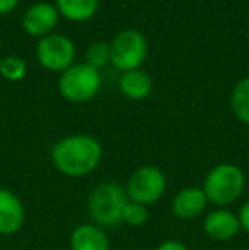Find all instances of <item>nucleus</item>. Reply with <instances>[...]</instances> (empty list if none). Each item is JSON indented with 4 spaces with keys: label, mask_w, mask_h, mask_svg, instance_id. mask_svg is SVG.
Here are the masks:
<instances>
[{
    "label": "nucleus",
    "mask_w": 249,
    "mask_h": 250,
    "mask_svg": "<svg viewBox=\"0 0 249 250\" xmlns=\"http://www.w3.org/2000/svg\"><path fill=\"white\" fill-rule=\"evenodd\" d=\"M103 146L94 136L72 135L55 143L51 160L57 170L68 177L87 175L101 164Z\"/></svg>",
    "instance_id": "1"
},
{
    "label": "nucleus",
    "mask_w": 249,
    "mask_h": 250,
    "mask_svg": "<svg viewBox=\"0 0 249 250\" xmlns=\"http://www.w3.org/2000/svg\"><path fill=\"white\" fill-rule=\"evenodd\" d=\"M128 203L125 189L116 182H103L92 189L89 198V213L97 227H116L123 221Z\"/></svg>",
    "instance_id": "2"
},
{
    "label": "nucleus",
    "mask_w": 249,
    "mask_h": 250,
    "mask_svg": "<svg viewBox=\"0 0 249 250\" xmlns=\"http://www.w3.org/2000/svg\"><path fill=\"white\" fill-rule=\"evenodd\" d=\"M244 191V174L234 164H220L208 172L203 182L206 199L219 206L234 203Z\"/></svg>",
    "instance_id": "3"
},
{
    "label": "nucleus",
    "mask_w": 249,
    "mask_h": 250,
    "mask_svg": "<svg viewBox=\"0 0 249 250\" xmlns=\"http://www.w3.org/2000/svg\"><path fill=\"white\" fill-rule=\"evenodd\" d=\"M99 72L84 63L72 65L58 79V90L70 102H86L92 99L99 92Z\"/></svg>",
    "instance_id": "4"
},
{
    "label": "nucleus",
    "mask_w": 249,
    "mask_h": 250,
    "mask_svg": "<svg viewBox=\"0 0 249 250\" xmlns=\"http://www.w3.org/2000/svg\"><path fill=\"white\" fill-rule=\"evenodd\" d=\"M147 56V40L140 31L125 29L111 43V63L121 72L140 68Z\"/></svg>",
    "instance_id": "5"
},
{
    "label": "nucleus",
    "mask_w": 249,
    "mask_h": 250,
    "mask_svg": "<svg viewBox=\"0 0 249 250\" xmlns=\"http://www.w3.org/2000/svg\"><path fill=\"white\" fill-rule=\"evenodd\" d=\"M167 189V181L162 170L157 167H140L138 170L133 172L130 177L128 186H126V196L130 201H135L140 204L156 203L164 196Z\"/></svg>",
    "instance_id": "6"
},
{
    "label": "nucleus",
    "mask_w": 249,
    "mask_h": 250,
    "mask_svg": "<svg viewBox=\"0 0 249 250\" xmlns=\"http://www.w3.org/2000/svg\"><path fill=\"white\" fill-rule=\"evenodd\" d=\"M38 62L43 68L50 72H65L73 65L75 60V44L63 34L51 33L45 36L36 44Z\"/></svg>",
    "instance_id": "7"
},
{
    "label": "nucleus",
    "mask_w": 249,
    "mask_h": 250,
    "mask_svg": "<svg viewBox=\"0 0 249 250\" xmlns=\"http://www.w3.org/2000/svg\"><path fill=\"white\" fill-rule=\"evenodd\" d=\"M58 10L51 3H34L33 7L26 10L23 17V27L29 36L34 38H45L50 36L51 31L58 24Z\"/></svg>",
    "instance_id": "8"
},
{
    "label": "nucleus",
    "mask_w": 249,
    "mask_h": 250,
    "mask_svg": "<svg viewBox=\"0 0 249 250\" xmlns=\"http://www.w3.org/2000/svg\"><path fill=\"white\" fill-rule=\"evenodd\" d=\"M203 230L212 240L226 242L234 238L241 230L239 218L227 209H217L206 216L203 223Z\"/></svg>",
    "instance_id": "9"
},
{
    "label": "nucleus",
    "mask_w": 249,
    "mask_h": 250,
    "mask_svg": "<svg viewBox=\"0 0 249 250\" xmlns=\"http://www.w3.org/2000/svg\"><path fill=\"white\" fill-rule=\"evenodd\" d=\"M24 208L9 189H0V235H12L23 227Z\"/></svg>",
    "instance_id": "10"
},
{
    "label": "nucleus",
    "mask_w": 249,
    "mask_h": 250,
    "mask_svg": "<svg viewBox=\"0 0 249 250\" xmlns=\"http://www.w3.org/2000/svg\"><path fill=\"white\" fill-rule=\"evenodd\" d=\"M70 247L72 250H110V238L96 223H86L73 230Z\"/></svg>",
    "instance_id": "11"
},
{
    "label": "nucleus",
    "mask_w": 249,
    "mask_h": 250,
    "mask_svg": "<svg viewBox=\"0 0 249 250\" xmlns=\"http://www.w3.org/2000/svg\"><path fill=\"white\" fill-rule=\"evenodd\" d=\"M206 203H208V199H206L203 189H183L181 192H178L173 201V213L178 218L191 220V218H196L198 214H202L205 211Z\"/></svg>",
    "instance_id": "12"
},
{
    "label": "nucleus",
    "mask_w": 249,
    "mask_h": 250,
    "mask_svg": "<svg viewBox=\"0 0 249 250\" xmlns=\"http://www.w3.org/2000/svg\"><path fill=\"white\" fill-rule=\"evenodd\" d=\"M120 90L132 101H142L152 92V79L147 72L136 68L123 72L120 77Z\"/></svg>",
    "instance_id": "13"
},
{
    "label": "nucleus",
    "mask_w": 249,
    "mask_h": 250,
    "mask_svg": "<svg viewBox=\"0 0 249 250\" xmlns=\"http://www.w3.org/2000/svg\"><path fill=\"white\" fill-rule=\"evenodd\" d=\"M57 10L65 19L82 22L96 16L99 0H57Z\"/></svg>",
    "instance_id": "14"
},
{
    "label": "nucleus",
    "mask_w": 249,
    "mask_h": 250,
    "mask_svg": "<svg viewBox=\"0 0 249 250\" xmlns=\"http://www.w3.org/2000/svg\"><path fill=\"white\" fill-rule=\"evenodd\" d=\"M230 105L237 119L249 125V77H244L236 83L230 96Z\"/></svg>",
    "instance_id": "15"
},
{
    "label": "nucleus",
    "mask_w": 249,
    "mask_h": 250,
    "mask_svg": "<svg viewBox=\"0 0 249 250\" xmlns=\"http://www.w3.org/2000/svg\"><path fill=\"white\" fill-rule=\"evenodd\" d=\"M27 73V65L19 56H5L0 58V75L10 82H21Z\"/></svg>",
    "instance_id": "16"
},
{
    "label": "nucleus",
    "mask_w": 249,
    "mask_h": 250,
    "mask_svg": "<svg viewBox=\"0 0 249 250\" xmlns=\"http://www.w3.org/2000/svg\"><path fill=\"white\" fill-rule=\"evenodd\" d=\"M111 62V44L97 41L92 43L87 50L86 55V65L92 66L94 70H99L103 66H106Z\"/></svg>",
    "instance_id": "17"
},
{
    "label": "nucleus",
    "mask_w": 249,
    "mask_h": 250,
    "mask_svg": "<svg viewBox=\"0 0 249 250\" xmlns=\"http://www.w3.org/2000/svg\"><path fill=\"white\" fill-rule=\"evenodd\" d=\"M147 220H149V209H147L145 204H140L128 199L123 211L125 223L130 225V227H142V225H145Z\"/></svg>",
    "instance_id": "18"
},
{
    "label": "nucleus",
    "mask_w": 249,
    "mask_h": 250,
    "mask_svg": "<svg viewBox=\"0 0 249 250\" xmlns=\"http://www.w3.org/2000/svg\"><path fill=\"white\" fill-rule=\"evenodd\" d=\"M237 218H239L241 228H243V230H246L249 233V199L243 204V208H241V211H239V216H237Z\"/></svg>",
    "instance_id": "19"
},
{
    "label": "nucleus",
    "mask_w": 249,
    "mask_h": 250,
    "mask_svg": "<svg viewBox=\"0 0 249 250\" xmlns=\"http://www.w3.org/2000/svg\"><path fill=\"white\" fill-rule=\"evenodd\" d=\"M19 0H0V16L10 14L12 10H16Z\"/></svg>",
    "instance_id": "20"
},
{
    "label": "nucleus",
    "mask_w": 249,
    "mask_h": 250,
    "mask_svg": "<svg viewBox=\"0 0 249 250\" xmlns=\"http://www.w3.org/2000/svg\"><path fill=\"white\" fill-rule=\"evenodd\" d=\"M157 250H188V247L181 242H176V240H167L164 244H160Z\"/></svg>",
    "instance_id": "21"
}]
</instances>
